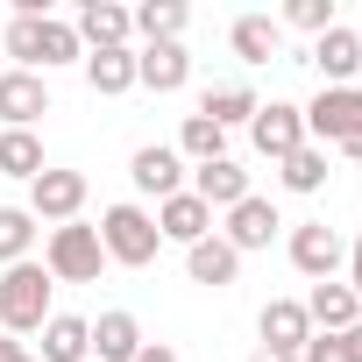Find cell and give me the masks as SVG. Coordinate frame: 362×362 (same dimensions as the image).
I'll return each mask as SVG.
<instances>
[{
  "instance_id": "6",
  "label": "cell",
  "mask_w": 362,
  "mask_h": 362,
  "mask_svg": "<svg viewBox=\"0 0 362 362\" xmlns=\"http://www.w3.org/2000/svg\"><path fill=\"white\" fill-rule=\"evenodd\" d=\"M78 206H86V170H43L29 185V221L64 228V221H78Z\"/></svg>"
},
{
  "instance_id": "26",
  "label": "cell",
  "mask_w": 362,
  "mask_h": 362,
  "mask_svg": "<svg viewBox=\"0 0 362 362\" xmlns=\"http://www.w3.org/2000/svg\"><path fill=\"white\" fill-rule=\"evenodd\" d=\"M256 107H263V100H256L249 86H221V93H206V100H199V114H206L214 128H249V121H256Z\"/></svg>"
},
{
  "instance_id": "31",
  "label": "cell",
  "mask_w": 362,
  "mask_h": 362,
  "mask_svg": "<svg viewBox=\"0 0 362 362\" xmlns=\"http://www.w3.org/2000/svg\"><path fill=\"white\" fill-rule=\"evenodd\" d=\"M348 291H355V298H362V235H355V242H348Z\"/></svg>"
},
{
  "instance_id": "16",
  "label": "cell",
  "mask_w": 362,
  "mask_h": 362,
  "mask_svg": "<svg viewBox=\"0 0 362 362\" xmlns=\"http://www.w3.org/2000/svg\"><path fill=\"white\" fill-rule=\"evenodd\" d=\"M36 341H43L36 362H93V320H78V313H50Z\"/></svg>"
},
{
  "instance_id": "21",
  "label": "cell",
  "mask_w": 362,
  "mask_h": 362,
  "mask_svg": "<svg viewBox=\"0 0 362 362\" xmlns=\"http://www.w3.org/2000/svg\"><path fill=\"white\" fill-rule=\"evenodd\" d=\"M185 270H192V284H214V291H221V284H235V277H242V256H235L221 235H206V242H192V249H185Z\"/></svg>"
},
{
  "instance_id": "29",
  "label": "cell",
  "mask_w": 362,
  "mask_h": 362,
  "mask_svg": "<svg viewBox=\"0 0 362 362\" xmlns=\"http://www.w3.org/2000/svg\"><path fill=\"white\" fill-rule=\"evenodd\" d=\"M284 22H291V29H305V36H327V29H334V0H291Z\"/></svg>"
},
{
  "instance_id": "19",
  "label": "cell",
  "mask_w": 362,
  "mask_h": 362,
  "mask_svg": "<svg viewBox=\"0 0 362 362\" xmlns=\"http://www.w3.org/2000/svg\"><path fill=\"white\" fill-rule=\"evenodd\" d=\"M305 320H313V334H348V327L362 320V298H355L348 284H313Z\"/></svg>"
},
{
  "instance_id": "20",
  "label": "cell",
  "mask_w": 362,
  "mask_h": 362,
  "mask_svg": "<svg viewBox=\"0 0 362 362\" xmlns=\"http://www.w3.org/2000/svg\"><path fill=\"white\" fill-rule=\"evenodd\" d=\"M228 43H235L242 64H270V57L284 50V22H270V15H242V22L228 29Z\"/></svg>"
},
{
  "instance_id": "10",
  "label": "cell",
  "mask_w": 362,
  "mask_h": 362,
  "mask_svg": "<svg viewBox=\"0 0 362 362\" xmlns=\"http://www.w3.org/2000/svg\"><path fill=\"white\" fill-rule=\"evenodd\" d=\"M156 235H163V242H177V249H192V242H206V235H214V206H206L199 192H170V199L156 206Z\"/></svg>"
},
{
  "instance_id": "28",
  "label": "cell",
  "mask_w": 362,
  "mask_h": 362,
  "mask_svg": "<svg viewBox=\"0 0 362 362\" xmlns=\"http://www.w3.org/2000/svg\"><path fill=\"white\" fill-rule=\"evenodd\" d=\"M277 177H284V192H320V185H327V149H320V142L291 149V156L277 163Z\"/></svg>"
},
{
  "instance_id": "12",
  "label": "cell",
  "mask_w": 362,
  "mask_h": 362,
  "mask_svg": "<svg viewBox=\"0 0 362 362\" xmlns=\"http://www.w3.org/2000/svg\"><path fill=\"white\" fill-rule=\"evenodd\" d=\"M284 221H277V206L270 199H242V206H228V228H221V242L235 249V256H249V249H270V235H277Z\"/></svg>"
},
{
  "instance_id": "22",
  "label": "cell",
  "mask_w": 362,
  "mask_h": 362,
  "mask_svg": "<svg viewBox=\"0 0 362 362\" xmlns=\"http://www.w3.org/2000/svg\"><path fill=\"white\" fill-rule=\"evenodd\" d=\"M50 163H43V142L36 128H0V177H22V185H36Z\"/></svg>"
},
{
  "instance_id": "25",
  "label": "cell",
  "mask_w": 362,
  "mask_h": 362,
  "mask_svg": "<svg viewBox=\"0 0 362 362\" xmlns=\"http://www.w3.org/2000/svg\"><path fill=\"white\" fill-rule=\"evenodd\" d=\"M177 156H185V163H221L228 156V128H214L206 114H185V128H177Z\"/></svg>"
},
{
  "instance_id": "3",
  "label": "cell",
  "mask_w": 362,
  "mask_h": 362,
  "mask_svg": "<svg viewBox=\"0 0 362 362\" xmlns=\"http://www.w3.org/2000/svg\"><path fill=\"white\" fill-rule=\"evenodd\" d=\"M43 270H50L57 284H100V270H107L100 228H86V221L50 228V242H43Z\"/></svg>"
},
{
  "instance_id": "35",
  "label": "cell",
  "mask_w": 362,
  "mask_h": 362,
  "mask_svg": "<svg viewBox=\"0 0 362 362\" xmlns=\"http://www.w3.org/2000/svg\"><path fill=\"white\" fill-rule=\"evenodd\" d=\"M249 362H298V355H284V348H256Z\"/></svg>"
},
{
  "instance_id": "11",
  "label": "cell",
  "mask_w": 362,
  "mask_h": 362,
  "mask_svg": "<svg viewBox=\"0 0 362 362\" xmlns=\"http://www.w3.org/2000/svg\"><path fill=\"white\" fill-rule=\"evenodd\" d=\"M50 114V86L36 71H0V128H36Z\"/></svg>"
},
{
  "instance_id": "13",
  "label": "cell",
  "mask_w": 362,
  "mask_h": 362,
  "mask_svg": "<svg viewBox=\"0 0 362 362\" xmlns=\"http://www.w3.org/2000/svg\"><path fill=\"white\" fill-rule=\"evenodd\" d=\"M256 334H263V348H284V355H298V348L313 341L305 298H270V305L256 313Z\"/></svg>"
},
{
  "instance_id": "36",
  "label": "cell",
  "mask_w": 362,
  "mask_h": 362,
  "mask_svg": "<svg viewBox=\"0 0 362 362\" xmlns=\"http://www.w3.org/2000/svg\"><path fill=\"white\" fill-rule=\"evenodd\" d=\"M341 149H348V156H355V163H362V135H355V142H341Z\"/></svg>"
},
{
  "instance_id": "23",
  "label": "cell",
  "mask_w": 362,
  "mask_h": 362,
  "mask_svg": "<svg viewBox=\"0 0 362 362\" xmlns=\"http://www.w3.org/2000/svg\"><path fill=\"white\" fill-rule=\"evenodd\" d=\"M86 86H93L100 100L128 93V86H135V50H86Z\"/></svg>"
},
{
  "instance_id": "27",
  "label": "cell",
  "mask_w": 362,
  "mask_h": 362,
  "mask_svg": "<svg viewBox=\"0 0 362 362\" xmlns=\"http://www.w3.org/2000/svg\"><path fill=\"white\" fill-rule=\"evenodd\" d=\"M29 249H36V221H29V206H0V270L29 263Z\"/></svg>"
},
{
  "instance_id": "14",
  "label": "cell",
  "mask_w": 362,
  "mask_h": 362,
  "mask_svg": "<svg viewBox=\"0 0 362 362\" xmlns=\"http://www.w3.org/2000/svg\"><path fill=\"white\" fill-rule=\"evenodd\" d=\"M185 192H199L214 214H228V206L249 199V170H242L235 156H221V163H192V185H185Z\"/></svg>"
},
{
  "instance_id": "18",
  "label": "cell",
  "mask_w": 362,
  "mask_h": 362,
  "mask_svg": "<svg viewBox=\"0 0 362 362\" xmlns=\"http://www.w3.org/2000/svg\"><path fill=\"white\" fill-rule=\"evenodd\" d=\"M149 341H142V320L135 313H100L93 320V362H135Z\"/></svg>"
},
{
  "instance_id": "2",
  "label": "cell",
  "mask_w": 362,
  "mask_h": 362,
  "mask_svg": "<svg viewBox=\"0 0 362 362\" xmlns=\"http://www.w3.org/2000/svg\"><path fill=\"white\" fill-rule=\"evenodd\" d=\"M100 249H107V263H121V270H149L156 249H163L156 214H142V206H107V214H100Z\"/></svg>"
},
{
  "instance_id": "24",
  "label": "cell",
  "mask_w": 362,
  "mask_h": 362,
  "mask_svg": "<svg viewBox=\"0 0 362 362\" xmlns=\"http://www.w3.org/2000/svg\"><path fill=\"white\" fill-rule=\"evenodd\" d=\"M128 15H135L142 43H177L185 36V0H142V8H128Z\"/></svg>"
},
{
  "instance_id": "33",
  "label": "cell",
  "mask_w": 362,
  "mask_h": 362,
  "mask_svg": "<svg viewBox=\"0 0 362 362\" xmlns=\"http://www.w3.org/2000/svg\"><path fill=\"white\" fill-rule=\"evenodd\" d=\"M0 362H36V355H29V348H22L15 334H0Z\"/></svg>"
},
{
  "instance_id": "17",
  "label": "cell",
  "mask_w": 362,
  "mask_h": 362,
  "mask_svg": "<svg viewBox=\"0 0 362 362\" xmlns=\"http://www.w3.org/2000/svg\"><path fill=\"white\" fill-rule=\"evenodd\" d=\"M313 64H320V78H327V86H355V71H362V36L334 22V29L313 43Z\"/></svg>"
},
{
  "instance_id": "15",
  "label": "cell",
  "mask_w": 362,
  "mask_h": 362,
  "mask_svg": "<svg viewBox=\"0 0 362 362\" xmlns=\"http://www.w3.org/2000/svg\"><path fill=\"white\" fill-rule=\"evenodd\" d=\"M185 78H192L185 43H142V50H135V86H149V93H177Z\"/></svg>"
},
{
  "instance_id": "5",
  "label": "cell",
  "mask_w": 362,
  "mask_h": 362,
  "mask_svg": "<svg viewBox=\"0 0 362 362\" xmlns=\"http://www.w3.org/2000/svg\"><path fill=\"white\" fill-rule=\"evenodd\" d=\"M348 263V242L327 228V221H305V228H291V270L298 277H313V284H334V270Z\"/></svg>"
},
{
  "instance_id": "4",
  "label": "cell",
  "mask_w": 362,
  "mask_h": 362,
  "mask_svg": "<svg viewBox=\"0 0 362 362\" xmlns=\"http://www.w3.org/2000/svg\"><path fill=\"white\" fill-rule=\"evenodd\" d=\"M305 114V142H355L362 135V86H320V100L313 107H298Z\"/></svg>"
},
{
  "instance_id": "34",
  "label": "cell",
  "mask_w": 362,
  "mask_h": 362,
  "mask_svg": "<svg viewBox=\"0 0 362 362\" xmlns=\"http://www.w3.org/2000/svg\"><path fill=\"white\" fill-rule=\"evenodd\" d=\"M135 362H177V348H170V341H149V348H142Z\"/></svg>"
},
{
  "instance_id": "30",
  "label": "cell",
  "mask_w": 362,
  "mask_h": 362,
  "mask_svg": "<svg viewBox=\"0 0 362 362\" xmlns=\"http://www.w3.org/2000/svg\"><path fill=\"white\" fill-rule=\"evenodd\" d=\"M298 362H348V355H341V341H334V334H313V341L298 348Z\"/></svg>"
},
{
  "instance_id": "32",
  "label": "cell",
  "mask_w": 362,
  "mask_h": 362,
  "mask_svg": "<svg viewBox=\"0 0 362 362\" xmlns=\"http://www.w3.org/2000/svg\"><path fill=\"white\" fill-rule=\"evenodd\" d=\"M334 341H341V355H348V362H362V320H355L348 334H334Z\"/></svg>"
},
{
  "instance_id": "1",
  "label": "cell",
  "mask_w": 362,
  "mask_h": 362,
  "mask_svg": "<svg viewBox=\"0 0 362 362\" xmlns=\"http://www.w3.org/2000/svg\"><path fill=\"white\" fill-rule=\"evenodd\" d=\"M50 291H57V277H50L36 256L15 263V270H0V334H43Z\"/></svg>"
},
{
  "instance_id": "8",
  "label": "cell",
  "mask_w": 362,
  "mask_h": 362,
  "mask_svg": "<svg viewBox=\"0 0 362 362\" xmlns=\"http://www.w3.org/2000/svg\"><path fill=\"white\" fill-rule=\"evenodd\" d=\"M71 29H78V43H86V50H128V36H135V15L121 8V0H78Z\"/></svg>"
},
{
  "instance_id": "7",
  "label": "cell",
  "mask_w": 362,
  "mask_h": 362,
  "mask_svg": "<svg viewBox=\"0 0 362 362\" xmlns=\"http://www.w3.org/2000/svg\"><path fill=\"white\" fill-rule=\"evenodd\" d=\"M249 142H256L270 163H284L291 149H305V114H298L291 100H270V107H256V121H249Z\"/></svg>"
},
{
  "instance_id": "9",
  "label": "cell",
  "mask_w": 362,
  "mask_h": 362,
  "mask_svg": "<svg viewBox=\"0 0 362 362\" xmlns=\"http://www.w3.org/2000/svg\"><path fill=\"white\" fill-rule=\"evenodd\" d=\"M128 177H135V192H149V199L163 206L170 192H185V156L163 149V142H142V149L128 156Z\"/></svg>"
}]
</instances>
